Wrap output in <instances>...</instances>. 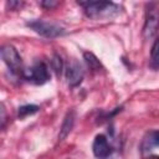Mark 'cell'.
<instances>
[{
    "mask_svg": "<svg viewBox=\"0 0 159 159\" xmlns=\"http://www.w3.org/2000/svg\"><path fill=\"white\" fill-rule=\"evenodd\" d=\"M66 80H67V83H68L70 87H76L82 82V80H83V68L78 62L73 61L67 66V68H66Z\"/></svg>",
    "mask_w": 159,
    "mask_h": 159,
    "instance_id": "52a82bcc",
    "label": "cell"
},
{
    "mask_svg": "<svg viewBox=\"0 0 159 159\" xmlns=\"http://www.w3.org/2000/svg\"><path fill=\"white\" fill-rule=\"evenodd\" d=\"M6 4H7V9H9V10H15V9L19 7L20 0H7Z\"/></svg>",
    "mask_w": 159,
    "mask_h": 159,
    "instance_id": "9a60e30c",
    "label": "cell"
},
{
    "mask_svg": "<svg viewBox=\"0 0 159 159\" xmlns=\"http://www.w3.org/2000/svg\"><path fill=\"white\" fill-rule=\"evenodd\" d=\"M24 77L35 84H43L50 80V72L43 62H37L30 70L24 72Z\"/></svg>",
    "mask_w": 159,
    "mask_h": 159,
    "instance_id": "5b68a950",
    "label": "cell"
},
{
    "mask_svg": "<svg viewBox=\"0 0 159 159\" xmlns=\"http://www.w3.org/2000/svg\"><path fill=\"white\" fill-rule=\"evenodd\" d=\"M75 120H76V112L73 109H71V111L67 112V114H66V117L62 122V125H61L60 133H58V140H63V139L67 138V135L73 129Z\"/></svg>",
    "mask_w": 159,
    "mask_h": 159,
    "instance_id": "ba28073f",
    "label": "cell"
},
{
    "mask_svg": "<svg viewBox=\"0 0 159 159\" xmlns=\"http://www.w3.org/2000/svg\"><path fill=\"white\" fill-rule=\"evenodd\" d=\"M92 149H93V154L97 158H107L113 152V148L111 147V144L108 143V139L103 134L96 135V138L93 140Z\"/></svg>",
    "mask_w": 159,
    "mask_h": 159,
    "instance_id": "8992f818",
    "label": "cell"
},
{
    "mask_svg": "<svg viewBox=\"0 0 159 159\" xmlns=\"http://www.w3.org/2000/svg\"><path fill=\"white\" fill-rule=\"evenodd\" d=\"M51 67H52V70H53L57 75H60V73L62 72L63 63H62V58H61L60 55L55 53V55L52 56V58H51Z\"/></svg>",
    "mask_w": 159,
    "mask_h": 159,
    "instance_id": "4fadbf2b",
    "label": "cell"
},
{
    "mask_svg": "<svg viewBox=\"0 0 159 159\" xmlns=\"http://www.w3.org/2000/svg\"><path fill=\"white\" fill-rule=\"evenodd\" d=\"M1 58L6 63V66L11 70L12 73L15 75H22L24 76V70H22V60L16 51V48L11 45H5L1 48Z\"/></svg>",
    "mask_w": 159,
    "mask_h": 159,
    "instance_id": "277c9868",
    "label": "cell"
},
{
    "mask_svg": "<svg viewBox=\"0 0 159 159\" xmlns=\"http://www.w3.org/2000/svg\"><path fill=\"white\" fill-rule=\"evenodd\" d=\"M39 109H40V107L36 106V104H25V106H21V107L19 108L17 116H19V118L22 119V118H25V117H27V116L35 114L36 112H39Z\"/></svg>",
    "mask_w": 159,
    "mask_h": 159,
    "instance_id": "7c38bea8",
    "label": "cell"
},
{
    "mask_svg": "<svg viewBox=\"0 0 159 159\" xmlns=\"http://www.w3.org/2000/svg\"><path fill=\"white\" fill-rule=\"evenodd\" d=\"M39 2H40V5H41L43 9L51 10V9H53V7L57 6L58 0H39Z\"/></svg>",
    "mask_w": 159,
    "mask_h": 159,
    "instance_id": "5bb4252c",
    "label": "cell"
},
{
    "mask_svg": "<svg viewBox=\"0 0 159 159\" xmlns=\"http://www.w3.org/2000/svg\"><path fill=\"white\" fill-rule=\"evenodd\" d=\"M89 1H91V0H76V2L80 4V5H82V6H86Z\"/></svg>",
    "mask_w": 159,
    "mask_h": 159,
    "instance_id": "2e32d148",
    "label": "cell"
},
{
    "mask_svg": "<svg viewBox=\"0 0 159 159\" xmlns=\"http://www.w3.org/2000/svg\"><path fill=\"white\" fill-rule=\"evenodd\" d=\"M159 29V0H152L145 9V20L143 26V36L150 40Z\"/></svg>",
    "mask_w": 159,
    "mask_h": 159,
    "instance_id": "7a4b0ae2",
    "label": "cell"
},
{
    "mask_svg": "<svg viewBox=\"0 0 159 159\" xmlns=\"http://www.w3.org/2000/svg\"><path fill=\"white\" fill-rule=\"evenodd\" d=\"M83 58H84V61H86V63H87V66L89 68H92L94 71H99L102 68L101 61L96 57L94 53H92V52H84L83 53Z\"/></svg>",
    "mask_w": 159,
    "mask_h": 159,
    "instance_id": "8fae6325",
    "label": "cell"
},
{
    "mask_svg": "<svg viewBox=\"0 0 159 159\" xmlns=\"http://www.w3.org/2000/svg\"><path fill=\"white\" fill-rule=\"evenodd\" d=\"M157 147H159V130L148 132L140 143L142 152H149Z\"/></svg>",
    "mask_w": 159,
    "mask_h": 159,
    "instance_id": "9c48e42d",
    "label": "cell"
},
{
    "mask_svg": "<svg viewBox=\"0 0 159 159\" xmlns=\"http://www.w3.org/2000/svg\"><path fill=\"white\" fill-rule=\"evenodd\" d=\"M84 14L93 20H108L120 14V7L111 0H91L84 6Z\"/></svg>",
    "mask_w": 159,
    "mask_h": 159,
    "instance_id": "6da1fadb",
    "label": "cell"
},
{
    "mask_svg": "<svg viewBox=\"0 0 159 159\" xmlns=\"http://www.w3.org/2000/svg\"><path fill=\"white\" fill-rule=\"evenodd\" d=\"M150 68L154 71L159 70V37L154 41L152 50H150V61H149Z\"/></svg>",
    "mask_w": 159,
    "mask_h": 159,
    "instance_id": "30bf717a",
    "label": "cell"
},
{
    "mask_svg": "<svg viewBox=\"0 0 159 159\" xmlns=\"http://www.w3.org/2000/svg\"><path fill=\"white\" fill-rule=\"evenodd\" d=\"M26 26L30 27L31 30H34L40 36H43V37H47V39L60 37V36H63L66 34L63 27H61L58 25H55V24L42 21V20L29 21V22H26Z\"/></svg>",
    "mask_w": 159,
    "mask_h": 159,
    "instance_id": "3957f363",
    "label": "cell"
}]
</instances>
